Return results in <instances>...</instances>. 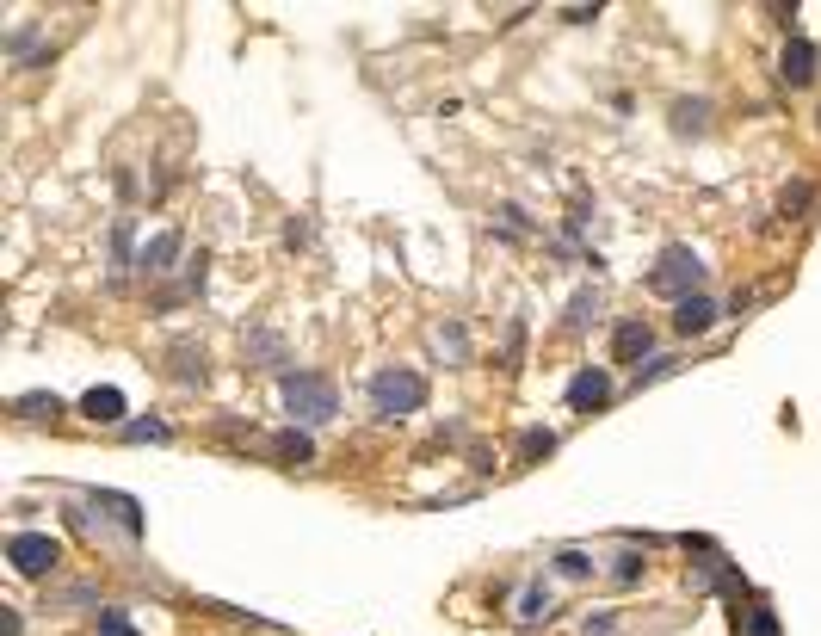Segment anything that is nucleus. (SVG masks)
<instances>
[{
  "label": "nucleus",
  "instance_id": "obj_3",
  "mask_svg": "<svg viewBox=\"0 0 821 636\" xmlns=\"http://www.w3.org/2000/svg\"><path fill=\"white\" fill-rule=\"evenodd\" d=\"M698 285H704V260L692 254V247H667V254L655 260V272H649V291L655 297H698Z\"/></svg>",
  "mask_w": 821,
  "mask_h": 636
},
{
  "label": "nucleus",
  "instance_id": "obj_14",
  "mask_svg": "<svg viewBox=\"0 0 821 636\" xmlns=\"http://www.w3.org/2000/svg\"><path fill=\"white\" fill-rule=\"evenodd\" d=\"M272 457H278V464H309V457H315V439H309L303 427H291V433L272 439Z\"/></svg>",
  "mask_w": 821,
  "mask_h": 636
},
{
  "label": "nucleus",
  "instance_id": "obj_9",
  "mask_svg": "<svg viewBox=\"0 0 821 636\" xmlns=\"http://www.w3.org/2000/svg\"><path fill=\"white\" fill-rule=\"evenodd\" d=\"M180 247H186V241L173 235V229H167V235H149V241H142V254H136V266L149 272V278H161V272H173V260H180Z\"/></svg>",
  "mask_w": 821,
  "mask_h": 636
},
{
  "label": "nucleus",
  "instance_id": "obj_6",
  "mask_svg": "<svg viewBox=\"0 0 821 636\" xmlns=\"http://www.w3.org/2000/svg\"><path fill=\"white\" fill-rule=\"evenodd\" d=\"M241 359L254 365V371H278L291 352H284V334H278V328H254V334L241 340Z\"/></svg>",
  "mask_w": 821,
  "mask_h": 636
},
{
  "label": "nucleus",
  "instance_id": "obj_2",
  "mask_svg": "<svg viewBox=\"0 0 821 636\" xmlns=\"http://www.w3.org/2000/svg\"><path fill=\"white\" fill-rule=\"evenodd\" d=\"M420 408H426V377H420V371L389 365V371L371 377V414H383V420H408V414H420Z\"/></svg>",
  "mask_w": 821,
  "mask_h": 636
},
{
  "label": "nucleus",
  "instance_id": "obj_13",
  "mask_svg": "<svg viewBox=\"0 0 821 636\" xmlns=\"http://www.w3.org/2000/svg\"><path fill=\"white\" fill-rule=\"evenodd\" d=\"M167 359H173V377H180V383H204V371H210L204 365V346H192V340H180Z\"/></svg>",
  "mask_w": 821,
  "mask_h": 636
},
{
  "label": "nucleus",
  "instance_id": "obj_28",
  "mask_svg": "<svg viewBox=\"0 0 821 636\" xmlns=\"http://www.w3.org/2000/svg\"><path fill=\"white\" fill-rule=\"evenodd\" d=\"M501 223H507V235H525V210H519V204H501Z\"/></svg>",
  "mask_w": 821,
  "mask_h": 636
},
{
  "label": "nucleus",
  "instance_id": "obj_29",
  "mask_svg": "<svg viewBox=\"0 0 821 636\" xmlns=\"http://www.w3.org/2000/svg\"><path fill=\"white\" fill-rule=\"evenodd\" d=\"M581 630H587V636H618V618H587Z\"/></svg>",
  "mask_w": 821,
  "mask_h": 636
},
{
  "label": "nucleus",
  "instance_id": "obj_16",
  "mask_svg": "<svg viewBox=\"0 0 821 636\" xmlns=\"http://www.w3.org/2000/svg\"><path fill=\"white\" fill-rule=\"evenodd\" d=\"M704 124H710V105L704 99H680V105H673V130H680V136H704Z\"/></svg>",
  "mask_w": 821,
  "mask_h": 636
},
{
  "label": "nucleus",
  "instance_id": "obj_25",
  "mask_svg": "<svg viewBox=\"0 0 821 636\" xmlns=\"http://www.w3.org/2000/svg\"><path fill=\"white\" fill-rule=\"evenodd\" d=\"M112 260L130 266V217H118V235H112Z\"/></svg>",
  "mask_w": 821,
  "mask_h": 636
},
{
  "label": "nucleus",
  "instance_id": "obj_4",
  "mask_svg": "<svg viewBox=\"0 0 821 636\" xmlns=\"http://www.w3.org/2000/svg\"><path fill=\"white\" fill-rule=\"evenodd\" d=\"M7 562H13L19 575L38 581V575H50L56 562H62V544H56L50 532H13V538H7Z\"/></svg>",
  "mask_w": 821,
  "mask_h": 636
},
{
  "label": "nucleus",
  "instance_id": "obj_18",
  "mask_svg": "<svg viewBox=\"0 0 821 636\" xmlns=\"http://www.w3.org/2000/svg\"><path fill=\"white\" fill-rule=\"evenodd\" d=\"M550 451H556V433H544V427L519 433V464H538V457H550Z\"/></svg>",
  "mask_w": 821,
  "mask_h": 636
},
{
  "label": "nucleus",
  "instance_id": "obj_15",
  "mask_svg": "<svg viewBox=\"0 0 821 636\" xmlns=\"http://www.w3.org/2000/svg\"><path fill=\"white\" fill-rule=\"evenodd\" d=\"M735 636H778V618H772V606H747V612H735Z\"/></svg>",
  "mask_w": 821,
  "mask_h": 636
},
{
  "label": "nucleus",
  "instance_id": "obj_24",
  "mask_svg": "<svg viewBox=\"0 0 821 636\" xmlns=\"http://www.w3.org/2000/svg\"><path fill=\"white\" fill-rule=\"evenodd\" d=\"M667 371H680V359H649L636 371V390H642V383H655V377H667Z\"/></svg>",
  "mask_w": 821,
  "mask_h": 636
},
{
  "label": "nucleus",
  "instance_id": "obj_17",
  "mask_svg": "<svg viewBox=\"0 0 821 636\" xmlns=\"http://www.w3.org/2000/svg\"><path fill=\"white\" fill-rule=\"evenodd\" d=\"M13 414H25V420H62V396H44V390L38 396H19Z\"/></svg>",
  "mask_w": 821,
  "mask_h": 636
},
{
  "label": "nucleus",
  "instance_id": "obj_11",
  "mask_svg": "<svg viewBox=\"0 0 821 636\" xmlns=\"http://www.w3.org/2000/svg\"><path fill=\"white\" fill-rule=\"evenodd\" d=\"M710 322H717V303H710L704 291H698V297H686L680 309H673V334H686V340H692V334H704Z\"/></svg>",
  "mask_w": 821,
  "mask_h": 636
},
{
  "label": "nucleus",
  "instance_id": "obj_7",
  "mask_svg": "<svg viewBox=\"0 0 821 636\" xmlns=\"http://www.w3.org/2000/svg\"><path fill=\"white\" fill-rule=\"evenodd\" d=\"M778 75L791 81V87H815V75H821L815 44H809V38H791V44H784V56H778Z\"/></svg>",
  "mask_w": 821,
  "mask_h": 636
},
{
  "label": "nucleus",
  "instance_id": "obj_20",
  "mask_svg": "<svg viewBox=\"0 0 821 636\" xmlns=\"http://www.w3.org/2000/svg\"><path fill=\"white\" fill-rule=\"evenodd\" d=\"M556 569H562L568 581H587V575H593V556H587V550H562V556H556Z\"/></svg>",
  "mask_w": 821,
  "mask_h": 636
},
{
  "label": "nucleus",
  "instance_id": "obj_23",
  "mask_svg": "<svg viewBox=\"0 0 821 636\" xmlns=\"http://www.w3.org/2000/svg\"><path fill=\"white\" fill-rule=\"evenodd\" d=\"M612 562H618V569H612V575H618L624 587H636V581H642V569H649V562H642L636 550H624V556H612Z\"/></svg>",
  "mask_w": 821,
  "mask_h": 636
},
{
  "label": "nucleus",
  "instance_id": "obj_10",
  "mask_svg": "<svg viewBox=\"0 0 821 636\" xmlns=\"http://www.w3.org/2000/svg\"><path fill=\"white\" fill-rule=\"evenodd\" d=\"M605 396H612V377H605L599 365H587V371L568 377V408H599Z\"/></svg>",
  "mask_w": 821,
  "mask_h": 636
},
{
  "label": "nucleus",
  "instance_id": "obj_5",
  "mask_svg": "<svg viewBox=\"0 0 821 636\" xmlns=\"http://www.w3.org/2000/svg\"><path fill=\"white\" fill-rule=\"evenodd\" d=\"M649 352H655V328H649V322H618V334H612V359H618V365H636V371H642Z\"/></svg>",
  "mask_w": 821,
  "mask_h": 636
},
{
  "label": "nucleus",
  "instance_id": "obj_19",
  "mask_svg": "<svg viewBox=\"0 0 821 636\" xmlns=\"http://www.w3.org/2000/svg\"><path fill=\"white\" fill-rule=\"evenodd\" d=\"M519 618H525V624L550 618V587H525V593H519Z\"/></svg>",
  "mask_w": 821,
  "mask_h": 636
},
{
  "label": "nucleus",
  "instance_id": "obj_1",
  "mask_svg": "<svg viewBox=\"0 0 821 636\" xmlns=\"http://www.w3.org/2000/svg\"><path fill=\"white\" fill-rule=\"evenodd\" d=\"M278 396L291 408V420H303V427H321V420L340 414V390H334V377H321V371H291L278 383Z\"/></svg>",
  "mask_w": 821,
  "mask_h": 636
},
{
  "label": "nucleus",
  "instance_id": "obj_12",
  "mask_svg": "<svg viewBox=\"0 0 821 636\" xmlns=\"http://www.w3.org/2000/svg\"><path fill=\"white\" fill-rule=\"evenodd\" d=\"M93 513H112V519L124 525V532H130V538L142 532V507L130 501V494H112V488H99V494H93Z\"/></svg>",
  "mask_w": 821,
  "mask_h": 636
},
{
  "label": "nucleus",
  "instance_id": "obj_22",
  "mask_svg": "<svg viewBox=\"0 0 821 636\" xmlns=\"http://www.w3.org/2000/svg\"><path fill=\"white\" fill-rule=\"evenodd\" d=\"M809 204H815V186H809V180H797L791 192H784V217H803Z\"/></svg>",
  "mask_w": 821,
  "mask_h": 636
},
{
  "label": "nucleus",
  "instance_id": "obj_27",
  "mask_svg": "<svg viewBox=\"0 0 821 636\" xmlns=\"http://www.w3.org/2000/svg\"><path fill=\"white\" fill-rule=\"evenodd\" d=\"M99 636H136V630L124 624V612H99Z\"/></svg>",
  "mask_w": 821,
  "mask_h": 636
},
{
  "label": "nucleus",
  "instance_id": "obj_8",
  "mask_svg": "<svg viewBox=\"0 0 821 636\" xmlns=\"http://www.w3.org/2000/svg\"><path fill=\"white\" fill-rule=\"evenodd\" d=\"M81 414L99 420V427H118V420L130 414V402H124V390H112V383H93V390L81 396Z\"/></svg>",
  "mask_w": 821,
  "mask_h": 636
},
{
  "label": "nucleus",
  "instance_id": "obj_26",
  "mask_svg": "<svg viewBox=\"0 0 821 636\" xmlns=\"http://www.w3.org/2000/svg\"><path fill=\"white\" fill-rule=\"evenodd\" d=\"M124 439H167V427H161V420H130Z\"/></svg>",
  "mask_w": 821,
  "mask_h": 636
},
{
  "label": "nucleus",
  "instance_id": "obj_21",
  "mask_svg": "<svg viewBox=\"0 0 821 636\" xmlns=\"http://www.w3.org/2000/svg\"><path fill=\"white\" fill-rule=\"evenodd\" d=\"M593 309H599V297H593V291H575V303H568V328H587Z\"/></svg>",
  "mask_w": 821,
  "mask_h": 636
}]
</instances>
